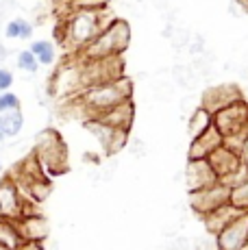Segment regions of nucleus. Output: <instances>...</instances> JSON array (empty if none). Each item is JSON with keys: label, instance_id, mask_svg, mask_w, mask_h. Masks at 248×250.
<instances>
[{"label": "nucleus", "instance_id": "7c9ffc66", "mask_svg": "<svg viewBox=\"0 0 248 250\" xmlns=\"http://www.w3.org/2000/svg\"><path fill=\"white\" fill-rule=\"evenodd\" d=\"M192 250H220L218 248V239H216V235H211L209 233L207 237H200L194 242V246Z\"/></svg>", "mask_w": 248, "mask_h": 250}, {"label": "nucleus", "instance_id": "6ab92c4d", "mask_svg": "<svg viewBox=\"0 0 248 250\" xmlns=\"http://www.w3.org/2000/svg\"><path fill=\"white\" fill-rule=\"evenodd\" d=\"M22 242H24V239H22L20 230H18L16 220L13 218H0V244L16 250Z\"/></svg>", "mask_w": 248, "mask_h": 250}, {"label": "nucleus", "instance_id": "8fccbe9b", "mask_svg": "<svg viewBox=\"0 0 248 250\" xmlns=\"http://www.w3.org/2000/svg\"><path fill=\"white\" fill-rule=\"evenodd\" d=\"M164 250H165V248H164Z\"/></svg>", "mask_w": 248, "mask_h": 250}, {"label": "nucleus", "instance_id": "2eb2a0df", "mask_svg": "<svg viewBox=\"0 0 248 250\" xmlns=\"http://www.w3.org/2000/svg\"><path fill=\"white\" fill-rule=\"evenodd\" d=\"M100 122H104L111 128H124V131H131L133 120H135V104L133 100H124V103L116 104V107L107 109L100 115H96Z\"/></svg>", "mask_w": 248, "mask_h": 250}, {"label": "nucleus", "instance_id": "49530a36", "mask_svg": "<svg viewBox=\"0 0 248 250\" xmlns=\"http://www.w3.org/2000/svg\"><path fill=\"white\" fill-rule=\"evenodd\" d=\"M2 139H4V135H2V131H0V144H2Z\"/></svg>", "mask_w": 248, "mask_h": 250}, {"label": "nucleus", "instance_id": "c756f323", "mask_svg": "<svg viewBox=\"0 0 248 250\" xmlns=\"http://www.w3.org/2000/svg\"><path fill=\"white\" fill-rule=\"evenodd\" d=\"M165 250H192V242L185 235H174V237H168Z\"/></svg>", "mask_w": 248, "mask_h": 250}, {"label": "nucleus", "instance_id": "7ed1b4c3", "mask_svg": "<svg viewBox=\"0 0 248 250\" xmlns=\"http://www.w3.org/2000/svg\"><path fill=\"white\" fill-rule=\"evenodd\" d=\"M131 42V24L124 18H113L103 31L79 52L81 59H104L120 57Z\"/></svg>", "mask_w": 248, "mask_h": 250}, {"label": "nucleus", "instance_id": "e433bc0d", "mask_svg": "<svg viewBox=\"0 0 248 250\" xmlns=\"http://www.w3.org/2000/svg\"><path fill=\"white\" fill-rule=\"evenodd\" d=\"M198 104H200V103H194V98H192V96H185V98L181 100V111L189 115V113L194 111V109L198 107Z\"/></svg>", "mask_w": 248, "mask_h": 250}, {"label": "nucleus", "instance_id": "39448f33", "mask_svg": "<svg viewBox=\"0 0 248 250\" xmlns=\"http://www.w3.org/2000/svg\"><path fill=\"white\" fill-rule=\"evenodd\" d=\"M85 89L83 83V61L79 55H72L55 70L50 79V96L52 98H76Z\"/></svg>", "mask_w": 248, "mask_h": 250}, {"label": "nucleus", "instance_id": "423d86ee", "mask_svg": "<svg viewBox=\"0 0 248 250\" xmlns=\"http://www.w3.org/2000/svg\"><path fill=\"white\" fill-rule=\"evenodd\" d=\"M83 61V83L85 89L94 85H103L124 76V61L120 57H104V59H81ZM83 89V91H85Z\"/></svg>", "mask_w": 248, "mask_h": 250}, {"label": "nucleus", "instance_id": "5701e85b", "mask_svg": "<svg viewBox=\"0 0 248 250\" xmlns=\"http://www.w3.org/2000/svg\"><path fill=\"white\" fill-rule=\"evenodd\" d=\"M172 79H174V83L179 85V87H183V89H196V83L200 81V76L192 70V65L179 63V65H174V68H172Z\"/></svg>", "mask_w": 248, "mask_h": 250}, {"label": "nucleus", "instance_id": "de8ad7c7", "mask_svg": "<svg viewBox=\"0 0 248 250\" xmlns=\"http://www.w3.org/2000/svg\"><path fill=\"white\" fill-rule=\"evenodd\" d=\"M0 172H2V163H0Z\"/></svg>", "mask_w": 248, "mask_h": 250}, {"label": "nucleus", "instance_id": "bb28decb", "mask_svg": "<svg viewBox=\"0 0 248 250\" xmlns=\"http://www.w3.org/2000/svg\"><path fill=\"white\" fill-rule=\"evenodd\" d=\"M18 68L28 72V74H35V72L40 70V61H37V57L33 55L31 50H22L20 55H18Z\"/></svg>", "mask_w": 248, "mask_h": 250}, {"label": "nucleus", "instance_id": "a211bd4d", "mask_svg": "<svg viewBox=\"0 0 248 250\" xmlns=\"http://www.w3.org/2000/svg\"><path fill=\"white\" fill-rule=\"evenodd\" d=\"M211 124H213V113L207 111L203 104H198V107L187 115V133H189V137L194 139V137L203 135Z\"/></svg>", "mask_w": 248, "mask_h": 250}, {"label": "nucleus", "instance_id": "f704fd0d", "mask_svg": "<svg viewBox=\"0 0 248 250\" xmlns=\"http://www.w3.org/2000/svg\"><path fill=\"white\" fill-rule=\"evenodd\" d=\"M13 87V72L7 68H0V91H9Z\"/></svg>", "mask_w": 248, "mask_h": 250}, {"label": "nucleus", "instance_id": "c85d7f7f", "mask_svg": "<svg viewBox=\"0 0 248 250\" xmlns=\"http://www.w3.org/2000/svg\"><path fill=\"white\" fill-rule=\"evenodd\" d=\"M18 109H20V98H18L11 89H9V91H0V113L18 111Z\"/></svg>", "mask_w": 248, "mask_h": 250}, {"label": "nucleus", "instance_id": "4468645a", "mask_svg": "<svg viewBox=\"0 0 248 250\" xmlns=\"http://www.w3.org/2000/svg\"><path fill=\"white\" fill-rule=\"evenodd\" d=\"M222 144H224V135L218 131L216 124H211L203 135L192 139V146H189L187 157L189 159H209V155H211L216 148H220Z\"/></svg>", "mask_w": 248, "mask_h": 250}, {"label": "nucleus", "instance_id": "c9c22d12", "mask_svg": "<svg viewBox=\"0 0 248 250\" xmlns=\"http://www.w3.org/2000/svg\"><path fill=\"white\" fill-rule=\"evenodd\" d=\"M52 7H55L57 16H65L70 9H74V0H52Z\"/></svg>", "mask_w": 248, "mask_h": 250}, {"label": "nucleus", "instance_id": "a18cd8bd", "mask_svg": "<svg viewBox=\"0 0 248 250\" xmlns=\"http://www.w3.org/2000/svg\"><path fill=\"white\" fill-rule=\"evenodd\" d=\"M240 250H248V242H246V244H244V246H242Z\"/></svg>", "mask_w": 248, "mask_h": 250}, {"label": "nucleus", "instance_id": "0eeeda50", "mask_svg": "<svg viewBox=\"0 0 248 250\" xmlns=\"http://www.w3.org/2000/svg\"><path fill=\"white\" fill-rule=\"evenodd\" d=\"M213 124L224 137L233 135V133H242L248 128V100L242 98L237 103L228 104L213 113Z\"/></svg>", "mask_w": 248, "mask_h": 250}, {"label": "nucleus", "instance_id": "4c0bfd02", "mask_svg": "<svg viewBox=\"0 0 248 250\" xmlns=\"http://www.w3.org/2000/svg\"><path fill=\"white\" fill-rule=\"evenodd\" d=\"M131 148H133V155H135V157H144L146 155V144L142 142V139H133Z\"/></svg>", "mask_w": 248, "mask_h": 250}, {"label": "nucleus", "instance_id": "79ce46f5", "mask_svg": "<svg viewBox=\"0 0 248 250\" xmlns=\"http://www.w3.org/2000/svg\"><path fill=\"white\" fill-rule=\"evenodd\" d=\"M240 157H242V161L244 163H248V135H246V142H244V148H242Z\"/></svg>", "mask_w": 248, "mask_h": 250}, {"label": "nucleus", "instance_id": "f257e3e1", "mask_svg": "<svg viewBox=\"0 0 248 250\" xmlns=\"http://www.w3.org/2000/svg\"><path fill=\"white\" fill-rule=\"evenodd\" d=\"M107 9H70L65 16L59 18V28H57V40L61 42L68 52L79 55L94 37L111 22Z\"/></svg>", "mask_w": 248, "mask_h": 250}, {"label": "nucleus", "instance_id": "a19ab883", "mask_svg": "<svg viewBox=\"0 0 248 250\" xmlns=\"http://www.w3.org/2000/svg\"><path fill=\"white\" fill-rule=\"evenodd\" d=\"M41 246H44V250H59V244L52 242L50 237H46L44 242H41Z\"/></svg>", "mask_w": 248, "mask_h": 250}, {"label": "nucleus", "instance_id": "b1692460", "mask_svg": "<svg viewBox=\"0 0 248 250\" xmlns=\"http://www.w3.org/2000/svg\"><path fill=\"white\" fill-rule=\"evenodd\" d=\"M228 203L233 207H237L240 211H248V179L244 183H240V185L231 187V191H228Z\"/></svg>", "mask_w": 248, "mask_h": 250}, {"label": "nucleus", "instance_id": "72a5a7b5", "mask_svg": "<svg viewBox=\"0 0 248 250\" xmlns=\"http://www.w3.org/2000/svg\"><path fill=\"white\" fill-rule=\"evenodd\" d=\"M172 91H174V85H172V81H157V85H155V94L159 96V98H170L172 96Z\"/></svg>", "mask_w": 248, "mask_h": 250}, {"label": "nucleus", "instance_id": "1a4fd4ad", "mask_svg": "<svg viewBox=\"0 0 248 250\" xmlns=\"http://www.w3.org/2000/svg\"><path fill=\"white\" fill-rule=\"evenodd\" d=\"M244 98V91H242L237 85L233 83H222V85H211L203 91V98H200V104H203L207 111L216 113L220 109L228 107V104L237 103V100Z\"/></svg>", "mask_w": 248, "mask_h": 250}, {"label": "nucleus", "instance_id": "f3484780", "mask_svg": "<svg viewBox=\"0 0 248 250\" xmlns=\"http://www.w3.org/2000/svg\"><path fill=\"white\" fill-rule=\"evenodd\" d=\"M209 163H211L213 172L218 174V179H222V176L231 174V172H235L237 167L242 166V157L237 155L235 150H231V148H227L222 144L220 148H216V150L209 155Z\"/></svg>", "mask_w": 248, "mask_h": 250}, {"label": "nucleus", "instance_id": "dca6fc26", "mask_svg": "<svg viewBox=\"0 0 248 250\" xmlns=\"http://www.w3.org/2000/svg\"><path fill=\"white\" fill-rule=\"evenodd\" d=\"M244 211H240L237 207H233L231 203L218 207V209L209 211L207 215H203V222H205V229H207V233L211 235H218L222 229H227L228 224L233 222V220L237 218V215H242Z\"/></svg>", "mask_w": 248, "mask_h": 250}, {"label": "nucleus", "instance_id": "c03bdc74", "mask_svg": "<svg viewBox=\"0 0 248 250\" xmlns=\"http://www.w3.org/2000/svg\"><path fill=\"white\" fill-rule=\"evenodd\" d=\"M0 250H13V248H7V246H2V244H0Z\"/></svg>", "mask_w": 248, "mask_h": 250}, {"label": "nucleus", "instance_id": "f03ea898", "mask_svg": "<svg viewBox=\"0 0 248 250\" xmlns=\"http://www.w3.org/2000/svg\"><path fill=\"white\" fill-rule=\"evenodd\" d=\"M76 98L81 100V104L85 107L89 118H96V115L124 103V100H133V83L126 76H120V79L109 81V83L87 87Z\"/></svg>", "mask_w": 248, "mask_h": 250}, {"label": "nucleus", "instance_id": "58836bf2", "mask_svg": "<svg viewBox=\"0 0 248 250\" xmlns=\"http://www.w3.org/2000/svg\"><path fill=\"white\" fill-rule=\"evenodd\" d=\"M16 250H44V246H41V242H22Z\"/></svg>", "mask_w": 248, "mask_h": 250}, {"label": "nucleus", "instance_id": "412c9836", "mask_svg": "<svg viewBox=\"0 0 248 250\" xmlns=\"http://www.w3.org/2000/svg\"><path fill=\"white\" fill-rule=\"evenodd\" d=\"M4 35L9 40H31L33 37V22L26 18H11L4 26Z\"/></svg>", "mask_w": 248, "mask_h": 250}, {"label": "nucleus", "instance_id": "4be33fe9", "mask_svg": "<svg viewBox=\"0 0 248 250\" xmlns=\"http://www.w3.org/2000/svg\"><path fill=\"white\" fill-rule=\"evenodd\" d=\"M28 50L37 57L40 65H52L57 61V46L50 40H35Z\"/></svg>", "mask_w": 248, "mask_h": 250}, {"label": "nucleus", "instance_id": "37998d69", "mask_svg": "<svg viewBox=\"0 0 248 250\" xmlns=\"http://www.w3.org/2000/svg\"><path fill=\"white\" fill-rule=\"evenodd\" d=\"M9 57V50H7V46L2 44V42H0V61H4Z\"/></svg>", "mask_w": 248, "mask_h": 250}, {"label": "nucleus", "instance_id": "ddd939ff", "mask_svg": "<svg viewBox=\"0 0 248 250\" xmlns=\"http://www.w3.org/2000/svg\"><path fill=\"white\" fill-rule=\"evenodd\" d=\"M16 222L24 242H44L46 237H50V224L41 213L20 215Z\"/></svg>", "mask_w": 248, "mask_h": 250}, {"label": "nucleus", "instance_id": "393cba45", "mask_svg": "<svg viewBox=\"0 0 248 250\" xmlns=\"http://www.w3.org/2000/svg\"><path fill=\"white\" fill-rule=\"evenodd\" d=\"M126 142H128V131H124V128H113L111 139H109L107 148H104L107 157H113V155H118V152H122Z\"/></svg>", "mask_w": 248, "mask_h": 250}, {"label": "nucleus", "instance_id": "a878e982", "mask_svg": "<svg viewBox=\"0 0 248 250\" xmlns=\"http://www.w3.org/2000/svg\"><path fill=\"white\" fill-rule=\"evenodd\" d=\"M189 40H192V33L183 26H174L172 35H170V44H172L174 50H185L189 46Z\"/></svg>", "mask_w": 248, "mask_h": 250}, {"label": "nucleus", "instance_id": "9d476101", "mask_svg": "<svg viewBox=\"0 0 248 250\" xmlns=\"http://www.w3.org/2000/svg\"><path fill=\"white\" fill-rule=\"evenodd\" d=\"M218 181L220 179L213 172L209 159H187V166H185V185H187L189 191L207 189V187L216 185Z\"/></svg>", "mask_w": 248, "mask_h": 250}, {"label": "nucleus", "instance_id": "20e7f679", "mask_svg": "<svg viewBox=\"0 0 248 250\" xmlns=\"http://www.w3.org/2000/svg\"><path fill=\"white\" fill-rule=\"evenodd\" d=\"M35 157L40 159L46 176L63 174L68 170V148L55 128H44L35 137Z\"/></svg>", "mask_w": 248, "mask_h": 250}, {"label": "nucleus", "instance_id": "ea45409f", "mask_svg": "<svg viewBox=\"0 0 248 250\" xmlns=\"http://www.w3.org/2000/svg\"><path fill=\"white\" fill-rule=\"evenodd\" d=\"M150 4L155 9H159V11H168L170 9V0H150Z\"/></svg>", "mask_w": 248, "mask_h": 250}, {"label": "nucleus", "instance_id": "aec40b11", "mask_svg": "<svg viewBox=\"0 0 248 250\" xmlns=\"http://www.w3.org/2000/svg\"><path fill=\"white\" fill-rule=\"evenodd\" d=\"M22 126H24V115H22V109H18V111L0 113V131H2L4 137L20 135Z\"/></svg>", "mask_w": 248, "mask_h": 250}, {"label": "nucleus", "instance_id": "6e6552de", "mask_svg": "<svg viewBox=\"0 0 248 250\" xmlns=\"http://www.w3.org/2000/svg\"><path fill=\"white\" fill-rule=\"evenodd\" d=\"M228 187L222 185L220 181L216 185L207 187V189H198V191H189V207L194 209V213H198L200 218L207 215L209 211L218 209V207L228 203Z\"/></svg>", "mask_w": 248, "mask_h": 250}, {"label": "nucleus", "instance_id": "09e8293b", "mask_svg": "<svg viewBox=\"0 0 248 250\" xmlns=\"http://www.w3.org/2000/svg\"><path fill=\"white\" fill-rule=\"evenodd\" d=\"M246 166H248V163H246Z\"/></svg>", "mask_w": 248, "mask_h": 250}, {"label": "nucleus", "instance_id": "2f4dec72", "mask_svg": "<svg viewBox=\"0 0 248 250\" xmlns=\"http://www.w3.org/2000/svg\"><path fill=\"white\" fill-rule=\"evenodd\" d=\"M187 50L192 52V57L205 55V52H207V44H205V37H203V35H192V40H189Z\"/></svg>", "mask_w": 248, "mask_h": 250}, {"label": "nucleus", "instance_id": "473e14b6", "mask_svg": "<svg viewBox=\"0 0 248 250\" xmlns=\"http://www.w3.org/2000/svg\"><path fill=\"white\" fill-rule=\"evenodd\" d=\"M111 0H74V7L79 9H107Z\"/></svg>", "mask_w": 248, "mask_h": 250}, {"label": "nucleus", "instance_id": "cd10ccee", "mask_svg": "<svg viewBox=\"0 0 248 250\" xmlns=\"http://www.w3.org/2000/svg\"><path fill=\"white\" fill-rule=\"evenodd\" d=\"M246 179H248V166H246V163H242V166L237 167L235 172H231V174L222 176L220 183H222V185H227L228 189H231V187H235V185H240V183H244Z\"/></svg>", "mask_w": 248, "mask_h": 250}, {"label": "nucleus", "instance_id": "9b49d317", "mask_svg": "<svg viewBox=\"0 0 248 250\" xmlns=\"http://www.w3.org/2000/svg\"><path fill=\"white\" fill-rule=\"evenodd\" d=\"M220 250H240L248 242V211L237 215L227 229L216 235Z\"/></svg>", "mask_w": 248, "mask_h": 250}, {"label": "nucleus", "instance_id": "f8f14e48", "mask_svg": "<svg viewBox=\"0 0 248 250\" xmlns=\"http://www.w3.org/2000/svg\"><path fill=\"white\" fill-rule=\"evenodd\" d=\"M22 215V194L11 176L0 181V218L18 220Z\"/></svg>", "mask_w": 248, "mask_h": 250}]
</instances>
